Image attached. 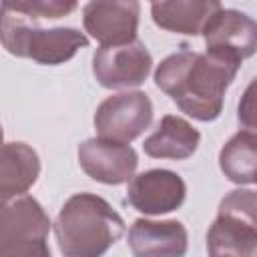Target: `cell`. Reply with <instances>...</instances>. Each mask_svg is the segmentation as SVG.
<instances>
[{
    "mask_svg": "<svg viewBox=\"0 0 257 257\" xmlns=\"http://www.w3.org/2000/svg\"><path fill=\"white\" fill-rule=\"evenodd\" d=\"M2 6L10 8L16 14H22L24 18H62L76 10V2L66 0H24V2H2Z\"/></svg>",
    "mask_w": 257,
    "mask_h": 257,
    "instance_id": "e0dca14e",
    "label": "cell"
},
{
    "mask_svg": "<svg viewBox=\"0 0 257 257\" xmlns=\"http://www.w3.org/2000/svg\"><path fill=\"white\" fill-rule=\"evenodd\" d=\"M201 143V133L189 120L165 114L157 128L145 139L143 151L153 159H173L183 161L189 159Z\"/></svg>",
    "mask_w": 257,
    "mask_h": 257,
    "instance_id": "5bb4252c",
    "label": "cell"
},
{
    "mask_svg": "<svg viewBox=\"0 0 257 257\" xmlns=\"http://www.w3.org/2000/svg\"><path fill=\"white\" fill-rule=\"evenodd\" d=\"M38 175H40V159L30 145L22 141H8L2 145V161H0L2 203L26 195V191L38 181Z\"/></svg>",
    "mask_w": 257,
    "mask_h": 257,
    "instance_id": "7c38bea8",
    "label": "cell"
},
{
    "mask_svg": "<svg viewBox=\"0 0 257 257\" xmlns=\"http://www.w3.org/2000/svg\"><path fill=\"white\" fill-rule=\"evenodd\" d=\"M2 46L18 58H30L38 64L56 66L68 62L80 48L88 46V36L70 26L40 28L24 20L22 14L2 6L0 22Z\"/></svg>",
    "mask_w": 257,
    "mask_h": 257,
    "instance_id": "3957f363",
    "label": "cell"
},
{
    "mask_svg": "<svg viewBox=\"0 0 257 257\" xmlns=\"http://www.w3.org/2000/svg\"><path fill=\"white\" fill-rule=\"evenodd\" d=\"M50 217L42 205L22 195L0 209V257H50Z\"/></svg>",
    "mask_w": 257,
    "mask_h": 257,
    "instance_id": "277c9868",
    "label": "cell"
},
{
    "mask_svg": "<svg viewBox=\"0 0 257 257\" xmlns=\"http://www.w3.org/2000/svg\"><path fill=\"white\" fill-rule=\"evenodd\" d=\"M241 60L219 52H195L187 46L161 60L155 84L191 118L211 122L223 110L227 88L237 76Z\"/></svg>",
    "mask_w": 257,
    "mask_h": 257,
    "instance_id": "6da1fadb",
    "label": "cell"
},
{
    "mask_svg": "<svg viewBox=\"0 0 257 257\" xmlns=\"http://www.w3.org/2000/svg\"><path fill=\"white\" fill-rule=\"evenodd\" d=\"M237 120L241 131L257 135V76L243 90L237 104Z\"/></svg>",
    "mask_w": 257,
    "mask_h": 257,
    "instance_id": "d6986e66",
    "label": "cell"
},
{
    "mask_svg": "<svg viewBox=\"0 0 257 257\" xmlns=\"http://www.w3.org/2000/svg\"><path fill=\"white\" fill-rule=\"evenodd\" d=\"M209 257H257V227L237 215L219 213L207 231Z\"/></svg>",
    "mask_w": 257,
    "mask_h": 257,
    "instance_id": "9a60e30c",
    "label": "cell"
},
{
    "mask_svg": "<svg viewBox=\"0 0 257 257\" xmlns=\"http://www.w3.org/2000/svg\"><path fill=\"white\" fill-rule=\"evenodd\" d=\"M219 213L237 215L257 227V191L241 187L229 191L219 203Z\"/></svg>",
    "mask_w": 257,
    "mask_h": 257,
    "instance_id": "ac0fdd59",
    "label": "cell"
},
{
    "mask_svg": "<svg viewBox=\"0 0 257 257\" xmlns=\"http://www.w3.org/2000/svg\"><path fill=\"white\" fill-rule=\"evenodd\" d=\"M209 52L245 60L257 52V20L235 8H219L203 30Z\"/></svg>",
    "mask_w": 257,
    "mask_h": 257,
    "instance_id": "30bf717a",
    "label": "cell"
},
{
    "mask_svg": "<svg viewBox=\"0 0 257 257\" xmlns=\"http://www.w3.org/2000/svg\"><path fill=\"white\" fill-rule=\"evenodd\" d=\"M92 122L98 139L128 145L151 126L153 102L141 90L118 92L96 106Z\"/></svg>",
    "mask_w": 257,
    "mask_h": 257,
    "instance_id": "5b68a950",
    "label": "cell"
},
{
    "mask_svg": "<svg viewBox=\"0 0 257 257\" xmlns=\"http://www.w3.org/2000/svg\"><path fill=\"white\" fill-rule=\"evenodd\" d=\"M62 257H102L124 233L122 217L94 193L64 201L52 225Z\"/></svg>",
    "mask_w": 257,
    "mask_h": 257,
    "instance_id": "7a4b0ae2",
    "label": "cell"
},
{
    "mask_svg": "<svg viewBox=\"0 0 257 257\" xmlns=\"http://www.w3.org/2000/svg\"><path fill=\"white\" fill-rule=\"evenodd\" d=\"M187 197L181 175L169 169H149L135 175L126 187L128 205L143 215H165L177 211Z\"/></svg>",
    "mask_w": 257,
    "mask_h": 257,
    "instance_id": "ba28073f",
    "label": "cell"
},
{
    "mask_svg": "<svg viewBox=\"0 0 257 257\" xmlns=\"http://www.w3.org/2000/svg\"><path fill=\"white\" fill-rule=\"evenodd\" d=\"M128 247L135 257H185L189 233L177 219H137L128 229Z\"/></svg>",
    "mask_w": 257,
    "mask_h": 257,
    "instance_id": "8fae6325",
    "label": "cell"
},
{
    "mask_svg": "<svg viewBox=\"0 0 257 257\" xmlns=\"http://www.w3.org/2000/svg\"><path fill=\"white\" fill-rule=\"evenodd\" d=\"M139 14L137 0H96L82 6V24L100 46H120L137 40Z\"/></svg>",
    "mask_w": 257,
    "mask_h": 257,
    "instance_id": "52a82bcc",
    "label": "cell"
},
{
    "mask_svg": "<svg viewBox=\"0 0 257 257\" xmlns=\"http://www.w3.org/2000/svg\"><path fill=\"white\" fill-rule=\"evenodd\" d=\"M221 8L217 0H165L151 4L153 22L169 32L197 36L203 34L213 14Z\"/></svg>",
    "mask_w": 257,
    "mask_h": 257,
    "instance_id": "4fadbf2b",
    "label": "cell"
},
{
    "mask_svg": "<svg viewBox=\"0 0 257 257\" xmlns=\"http://www.w3.org/2000/svg\"><path fill=\"white\" fill-rule=\"evenodd\" d=\"M219 169L235 185L257 183V135L235 133L219 151Z\"/></svg>",
    "mask_w": 257,
    "mask_h": 257,
    "instance_id": "2e32d148",
    "label": "cell"
},
{
    "mask_svg": "<svg viewBox=\"0 0 257 257\" xmlns=\"http://www.w3.org/2000/svg\"><path fill=\"white\" fill-rule=\"evenodd\" d=\"M78 163L90 179L102 185H122L135 177L139 155L131 145L94 137L78 145Z\"/></svg>",
    "mask_w": 257,
    "mask_h": 257,
    "instance_id": "9c48e42d",
    "label": "cell"
},
{
    "mask_svg": "<svg viewBox=\"0 0 257 257\" xmlns=\"http://www.w3.org/2000/svg\"><path fill=\"white\" fill-rule=\"evenodd\" d=\"M153 68V56L139 38L120 46H100L92 56V74L104 88H137Z\"/></svg>",
    "mask_w": 257,
    "mask_h": 257,
    "instance_id": "8992f818",
    "label": "cell"
}]
</instances>
